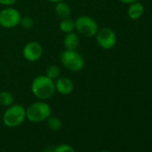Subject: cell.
I'll use <instances>...</instances> for the list:
<instances>
[{"mask_svg": "<svg viewBox=\"0 0 152 152\" xmlns=\"http://www.w3.org/2000/svg\"><path fill=\"white\" fill-rule=\"evenodd\" d=\"M31 90L32 94L39 100H47L50 99L55 91V82L46 75H39L31 83Z\"/></svg>", "mask_w": 152, "mask_h": 152, "instance_id": "obj_1", "label": "cell"}, {"mask_svg": "<svg viewBox=\"0 0 152 152\" xmlns=\"http://www.w3.org/2000/svg\"><path fill=\"white\" fill-rule=\"evenodd\" d=\"M51 115V107L45 100L32 103L26 109V118L32 123H42Z\"/></svg>", "mask_w": 152, "mask_h": 152, "instance_id": "obj_2", "label": "cell"}, {"mask_svg": "<svg viewBox=\"0 0 152 152\" xmlns=\"http://www.w3.org/2000/svg\"><path fill=\"white\" fill-rule=\"evenodd\" d=\"M60 62L64 68L73 72H80L85 65L84 57L77 50L64 49L60 55Z\"/></svg>", "mask_w": 152, "mask_h": 152, "instance_id": "obj_3", "label": "cell"}, {"mask_svg": "<svg viewBox=\"0 0 152 152\" xmlns=\"http://www.w3.org/2000/svg\"><path fill=\"white\" fill-rule=\"evenodd\" d=\"M25 119L26 109L19 104H13L8 107L3 115V123L8 128L20 126Z\"/></svg>", "mask_w": 152, "mask_h": 152, "instance_id": "obj_4", "label": "cell"}, {"mask_svg": "<svg viewBox=\"0 0 152 152\" xmlns=\"http://www.w3.org/2000/svg\"><path fill=\"white\" fill-rule=\"evenodd\" d=\"M75 31L85 38H92L96 36L99 25L93 18L88 15H81L75 20Z\"/></svg>", "mask_w": 152, "mask_h": 152, "instance_id": "obj_5", "label": "cell"}, {"mask_svg": "<svg viewBox=\"0 0 152 152\" xmlns=\"http://www.w3.org/2000/svg\"><path fill=\"white\" fill-rule=\"evenodd\" d=\"M22 18L21 13L13 7H7L0 11V26L12 29L19 25Z\"/></svg>", "mask_w": 152, "mask_h": 152, "instance_id": "obj_6", "label": "cell"}, {"mask_svg": "<svg viewBox=\"0 0 152 152\" xmlns=\"http://www.w3.org/2000/svg\"><path fill=\"white\" fill-rule=\"evenodd\" d=\"M95 37L99 46L104 49H111L116 44V35L111 28L99 29Z\"/></svg>", "mask_w": 152, "mask_h": 152, "instance_id": "obj_7", "label": "cell"}, {"mask_svg": "<svg viewBox=\"0 0 152 152\" xmlns=\"http://www.w3.org/2000/svg\"><path fill=\"white\" fill-rule=\"evenodd\" d=\"M23 56L29 62H37L43 56V48L38 41H30L23 47Z\"/></svg>", "mask_w": 152, "mask_h": 152, "instance_id": "obj_8", "label": "cell"}, {"mask_svg": "<svg viewBox=\"0 0 152 152\" xmlns=\"http://www.w3.org/2000/svg\"><path fill=\"white\" fill-rule=\"evenodd\" d=\"M55 89L61 95H69L74 89V84L70 78L59 77L55 81Z\"/></svg>", "mask_w": 152, "mask_h": 152, "instance_id": "obj_9", "label": "cell"}, {"mask_svg": "<svg viewBox=\"0 0 152 152\" xmlns=\"http://www.w3.org/2000/svg\"><path fill=\"white\" fill-rule=\"evenodd\" d=\"M80 44V37L75 31L65 34L64 39V46L67 50H77Z\"/></svg>", "mask_w": 152, "mask_h": 152, "instance_id": "obj_10", "label": "cell"}, {"mask_svg": "<svg viewBox=\"0 0 152 152\" xmlns=\"http://www.w3.org/2000/svg\"><path fill=\"white\" fill-rule=\"evenodd\" d=\"M144 13V7L143 5L137 1L130 5L127 10V15L132 20H138L140 19Z\"/></svg>", "mask_w": 152, "mask_h": 152, "instance_id": "obj_11", "label": "cell"}, {"mask_svg": "<svg viewBox=\"0 0 152 152\" xmlns=\"http://www.w3.org/2000/svg\"><path fill=\"white\" fill-rule=\"evenodd\" d=\"M55 12H56V15H57V17L62 20V19L69 18L71 15L72 10L68 4H66L64 1H60V2L56 3Z\"/></svg>", "mask_w": 152, "mask_h": 152, "instance_id": "obj_12", "label": "cell"}, {"mask_svg": "<svg viewBox=\"0 0 152 152\" xmlns=\"http://www.w3.org/2000/svg\"><path fill=\"white\" fill-rule=\"evenodd\" d=\"M59 30L64 34L75 31V21L70 17L62 19L59 23Z\"/></svg>", "mask_w": 152, "mask_h": 152, "instance_id": "obj_13", "label": "cell"}, {"mask_svg": "<svg viewBox=\"0 0 152 152\" xmlns=\"http://www.w3.org/2000/svg\"><path fill=\"white\" fill-rule=\"evenodd\" d=\"M13 104H15V97L11 92L7 91H0V105L8 107Z\"/></svg>", "mask_w": 152, "mask_h": 152, "instance_id": "obj_14", "label": "cell"}, {"mask_svg": "<svg viewBox=\"0 0 152 152\" xmlns=\"http://www.w3.org/2000/svg\"><path fill=\"white\" fill-rule=\"evenodd\" d=\"M45 75L48 78H49L55 82L57 78L60 77V68L56 64H51L47 67Z\"/></svg>", "mask_w": 152, "mask_h": 152, "instance_id": "obj_15", "label": "cell"}, {"mask_svg": "<svg viewBox=\"0 0 152 152\" xmlns=\"http://www.w3.org/2000/svg\"><path fill=\"white\" fill-rule=\"evenodd\" d=\"M47 124H48V127L52 131H59L63 125L62 121L59 117L52 116V115H50L47 119Z\"/></svg>", "mask_w": 152, "mask_h": 152, "instance_id": "obj_16", "label": "cell"}, {"mask_svg": "<svg viewBox=\"0 0 152 152\" xmlns=\"http://www.w3.org/2000/svg\"><path fill=\"white\" fill-rule=\"evenodd\" d=\"M19 25H21V27H23L25 30H31L34 26V20L30 15L22 16Z\"/></svg>", "mask_w": 152, "mask_h": 152, "instance_id": "obj_17", "label": "cell"}, {"mask_svg": "<svg viewBox=\"0 0 152 152\" xmlns=\"http://www.w3.org/2000/svg\"><path fill=\"white\" fill-rule=\"evenodd\" d=\"M53 152H76L74 148L68 144H60L53 148Z\"/></svg>", "mask_w": 152, "mask_h": 152, "instance_id": "obj_18", "label": "cell"}, {"mask_svg": "<svg viewBox=\"0 0 152 152\" xmlns=\"http://www.w3.org/2000/svg\"><path fill=\"white\" fill-rule=\"evenodd\" d=\"M17 2V0H0V5L4 7H12Z\"/></svg>", "mask_w": 152, "mask_h": 152, "instance_id": "obj_19", "label": "cell"}, {"mask_svg": "<svg viewBox=\"0 0 152 152\" xmlns=\"http://www.w3.org/2000/svg\"><path fill=\"white\" fill-rule=\"evenodd\" d=\"M119 1L123 4H125V5H131L134 2L139 1V0H119Z\"/></svg>", "mask_w": 152, "mask_h": 152, "instance_id": "obj_20", "label": "cell"}, {"mask_svg": "<svg viewBox=\"0 0 152 152\" xmlns=\"http://www.w3.org/2000/svg\"><path fill=\"white\" fill-rule=\"evenodd\" d=\"M39 152H53V148L52 149H50V148H45V149H43V150H41Z\"/></svg>", "mask_w": 152, "mask_h": 152, "instance_id": "obj_21", "label": "cell"}, {"mask_svg": "<svg viewBox=\"0 0 152 152\" xmlns=\"http://www.w3.org/2000/svg\"><path fill=\"white\" fill-rule=\"evenodd\" d=\"M48 1H49V2H51V3H54V4H56V3H57V2H60V1H64V0H48Z\"/></svg>", "mask_w": 152, "mask_h": 152, "instance_id": "obj_22", "label": "cell"}, {"mask_svg": "<svg viewBox=\"0 0 152 152\" xmlns=\"http://www.w3.org/2000/svg\"><path fill=\"white\" fill-rule=\"evenodd\" d=\"M100 152H110L109 150H102V151H100Z\"/></svg>", "mask_w": 152, "mask_h": 152, "instance_id": "obj_23", "label": "cell"}]
</instances>
